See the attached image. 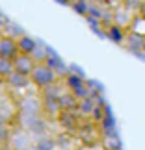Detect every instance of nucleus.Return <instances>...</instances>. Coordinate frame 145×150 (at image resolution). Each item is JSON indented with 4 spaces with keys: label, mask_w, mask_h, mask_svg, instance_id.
Here are the masks:
<instances>
[{
    "label": "nucleus",
    "mask_w": 145,
    "mask_h": 150,
    "mask_svg": "<svg viewBox=\"0 0 145 150\" xmlns=\"http://www.w3.org/2000/svg\"><path fill=\"white\" fill-rule=\"evenodd\" d=\"M58 78L60 76L56 74V71H52V69L49 65H45V63H37L36 69H34L32 74H30L32 83L36 85V87H39V89H49L52 85H56Z\"/></svg>",
    "instance_id": "obj_1"
},
{
    "label": "nucleus",
    "mask_w": 145,
    "mask_h": 150,
    "mask_svg": "<svg viewBox=\"0 0 145 150\" xmlns=\"http://www.w3.org/2000/svg\"><path fill=\"white\" fill-rule=\"evenodd\" d=\"M19 56H21V52H19V45H17L15 37H11V35L0 37V57H2V59L15 61Z\"/></svg>",
    "instance_id": "obj_2"
},
{
    "label": "nucleus",
    "mask_w": 145,
    "mask_h": 150,
    "mask_svg": "<svg viewBox=\"0 0 145 150\" xmlns=\"http://www.w3.org/2000/svg\"><path fill=\"white\" fill-rule=\"evenodd\" d=\"M13 63H15V72L24 74V76H30L32 71H34V69H36V65H37V63L34 61L32 56H22V54L17 57Z\"/></svg>",
    "instance_id": "obj_3"
},
{
    "label": "nucleus",
    "mask_w": 145,
    "mask_h": 150,
    "mask_svg": "<svg viewBox=\"0 0 145 150\" xmlns=\"http://www.w3.org/2000/svg\"><path fill=\"white\" fill-rule=\"evenodd\" d=\"M17 45H19V52L22 56H34V52H36L37 47H39V41H36L34 37L24 33V35H21L17 39Z\"/></svg>",
    "instance_id": "obj_4"
},
{
    "label": "nucleus",
    "mask_w": 145,
    "mask_h": 150,
    "mask_svg": "<svg viewBox=\"0 0 145 150\" xmlns=\"http://www.w3.org/2000/svg\"><path fill=\"white\" fill-rule=\"evenodd\" d=\"M126 35H129V32H126L123 26L115 24V22H112V24H110V26L106 28V37L110 39V41L117 43V45H125Z\"/></svg>",
    "instance_id": "obj_5"
},
{
    "label": "nucleus",
    "mask_w": 145,
    "mask_h": 150,
    "mask_svg": "<svg viewBox=\"0 0 145 150\" xmlns=\"http://www.w3.org/2000/svg\"><path fill=\"white\" fill-rule=\"evenodd\" d=\"M78 111H65V109H61L60 113H58V119H60V124L63 128H76V122H78Z\"/></svg>",
    "instance_id": "obj_6"
},
{
    "label": "nucleus",
    "mask_w": 145,
    "mask_h": 150,
    "mask_svg": "<svg viewBox=\"0 0 145 150\" xmlns=\"http://www.w3.org/2000/svg\"><path fill=\"white\" fill-rule=\"evenodd\" d=\"M97 106H99V102L95 98H91V96H88V98L78 102L76 111H78V115H84V117H93V111H95Z\"/></svg>",
    "instance_id": "obj_7"
},
{
    "label": "nucleus",
    "mask_w": 145,
    "mask_h": 150,
    "mask_svg": "<svg viewBox=\"0 0 145 150\" xmlns=\"http://www.w3.org/2000/svg\"><path fill=\"white\" fill-rule=\"evenodd\" d=\"M143 39L141 35H138L134 32H129V35L125 39V45L130 52H136V54H141V47H143Z\"/></svg>",
    "instance_id": "obj_8"
},
{
    "label": "nucleus",
    "mask_w": 145,
    "mask_h": 150,
    "mask_svg": "<svg viewBox=\"0 0 145 150\" xmlns=\"http://www.w3.org/2000/svg\"><path fill=\"white\" fill-rule=\"evenodd\" d=\"M13 74H15V63L0 57V82H8Z\"/></svg>",
    "instance_id": "obj_9"
},
{
    "label": "nucleus",
    "mask_w": 145,
    "mask_h": 150,
    "mask_svg": "<svg viewBox=\"0 0 145 150\" xmlns=\"http://www.w3.org/2000/svg\"><path fill=\"white\" fill-rule=\"evenodd\" d=\"M9 85V87H13V89H24L28 83H32V80L30 76H24V74H19V72H15L13 76H11L8 82H6Z\"/></svg>",
    "instance_id": "obj_10"
},
{
    "label": "nucleus",
    "mask_w": 145,
    "mask_h": 150,
    "mask_svg": "<svg viewBox=\"0 0 145 150\" xmlns=\"http://www.w3.org/2000/svg\"><path fill=\"white\" fill-rule=\"evenodd\" d=\"M89 6H91L89 0H74V2L71 4V8L76 11V13L88 17V13H89Z\"/></svg>",
    "instance_id": "obj_11"
},
{
    "label": "nucleus",
    "mask_w": 145,
    "mask_h": 150,
    "mask_svg": "<svg viewBox=\"0 0 145 150\" xmlns=\"http://www.w3.org/2000/svg\"><path fill=\"white\" fill-rule=\"evenodd\" d=\"M37 150H52V141L50 139H41L37 143Z\"/></svg>",
    "instance_id": "obj_12"
},
{
    "label": "nucleus",
    "mask_w": 145,
    "mask_h": 150,
    "mask_svg": "<svg viewBox=\"0 0 145 150\" xmlns=\"http://www.w3.org/2000/svg\"><path fill=\"white\" fill-rule=\"evenodd\" d=\"M123 2H125V6H130L132 2H136V0H123Z\"/></svg>",
    "instance_id": "obj_13"
},
{
    "label": "nucleus",
    "mask_w": 145,
    "mask_h": 150,
    "mask_svg": "<svg viewBox=\"0 0 145 150\" xmlns=\"http://www.w3.org/2000/svg\"><path fill=\"white\" fill-rule=\"evenodd\" d=\"M141 54H145V39H143V47H141Z\"/></svg>",
    "instance_id": "obj_14"
},
{
    "label": "nucleus",
    "mask_w": 145,
    "mask_h": 150,
    "mask_svg": "<svg viewBox=\"0 0 145 150\" xmlns=\"http://www.w3.org/2000/svg\"><path fill=\"white\" fill-rule=\"evenodd\" d=\"M112 150H121V148H112Z\"/></svg>",
    "instance_id": "obj_15"
}]
</instances>
